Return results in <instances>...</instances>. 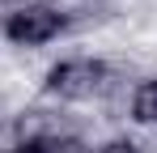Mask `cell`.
<instances>
[{"instance_id": "1", "label": "cell", "mask_w": 157, "mask_h": 153, "mask_svg": "<svg viewBox=\"0 0 157 153\" xmlns=\"http://www.w3.org/2000/svg\"><path fill=\"white\" fill-rule=\"evenodd\" d=\"M106 81H110V68L94 55H72V60H59L47 68V94L51 98H64V102H81V98H94L102 94Z\"/></svg>"}, {"instance_id": "3", "label": "cell", "mask_w": 157, "mask_h": 153, "mask_svg": "<svg viewBox=\"0 0 157 153\" xmlns=\"http://www.w3.org/2000/svg\"><path fill=\"white\" fill-rule=\"evenodd\" d=\"M132 119L136 124H157V76L136 85V94H132Z\"/></svg>"}, {"instance_id": "2", "label": "cell", "mask_w": 157, "mask_h": 153, "mask_svg": "<svg viewBox=\"0 0 157 153\" xmlns=\"http://www.w3.org/2000/svg\"><path fill=\"white\" fill-rule=\"evenodd\" d=\"M64 26H68V17L55 4H21V9H13L4 17L0 30H4V38L13 47H43V43L64 34Z\"/></svg>"}, {"instance_id": "4", "label": "cell", "mask_w": 157, "mask_h": 153, "mask_svg": "<svg viewBox=\"0 0 157 153\" xmlns=\"http://www.w3.org/2000/svg\"><path fill=\"white\" fill-rule=\"evenodd\" d=\"M98 153H144L140 145H132V140H110V145H102Z\"/></svg>"}]
</instances>
